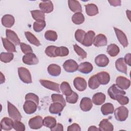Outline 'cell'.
<instances>
[{"label":"cell","mask_w":131,"mask_h":131,"mask_svg":"<svg viewBox=\"0 0 131 131\" xmlns=\"http://www.w3.org/2000/svg\"><path fill=\"white\" fill-rule=\"evenodd\" d=\"M114 112L116 119L119 121H125L128 116V109L123 105L117 107Z\"/></svg>","instance_id":"1"},{"label":"cell","mask_w":131,"mask_h":131,"mask_svg":"<svg viewBox=\"0 0 131 131\" xmlns=\"http://www.w3.org/2000/svg\"><path fill=\"white\" fill-rule=\"evenodd\" d=\"M18 74L20 80L25 83L29 84L32 82L31 75L29 71L26 68L19 67L18 68Z\"/></svg>","instance_id":"2"},{"label":"cell","mask_w":131,"mask_h":131,"mask_svg":"<svg viewBox=\"0 0 131 131\" xmlns=\"http://www.w3.org/2000/svg\"><path fill=\"white\" fill-rule=\"evenodd\" d=\"M8 113L9 117L14 120L20 121L22 118L20 113L15 105L12 104L10 102L7 101Z\"/></svg>","instance_id":"3"},{"label":"cell","mask_w":131,"mask_h":131,"mask_svg":"<svg viewBox=\"0 0 131 131\" xmlns=\"http://www.w3.org/2000/svg\"><path fill=\"white\" fill-rule=\"evenodd\" d=\"M107 94L111 99L116 100V98L117 96L120 95H124L126 93L124 91L118 88L116 84H113L108 89Z\"/></svg>","instance_id":"4"},{"label":"cell","mask_w":131,"mask_h":131,"mask_svg":"<svg viewBox=\"0 0 131 131\" xmlns=\"http://www.w3.org/2000/svg\"><path fill=\"white\" fill-rule=\"evenodd\" d=\"M28 125L30 128L38 129L42 127L43 125V119L40 116H36L31 118L29 122Z\"/></svg>","instance_id":"5"},{"label":"cell","mask_w":131,"mask_h":131,"mask_svg":"<svg viewBox=\"0 0 131 131\" xmlns=\"http://www.w3.org/2000/svg\"><path fill=\"white\" fill-rule=\"evenodd\" d=\"M22 60L24 63L30 66L37 64L39 62L38 58L33 52L25 54L23 56Z\"/></svg>","instance_id":"6"},{"label":"cell","mask_w":131,"mask_h":131,"mask_svg":"<svg viewBox=\"0 0 131 131\" xmlns=\"http://www.w3.org/2000/svg\"><path fill=\"white\" fill-rule=\"evenodd\" d=\"M62 66L65 71L68 73H74L77 71L78 68L77 63L73 59L67 60Z\"/></svg>","instance_id":"7"},{"label":"cell","mask_w":131,"mask_h":131,"mask_svg":"<svg viewBox=\"0 0 131 131\" xmlns=\"http://www.w3.org/2000/svg\"><path fill=\"white\" fill-rule=\"evenodd\" d=\"M39 82L45 88L53 91H55L57 93L60 92L59 90V84L57 83L45 79L39 80Z\"/></svg>","instance_id":"8"},{"label":"cell","mask_w":131,"mask_h":131,"mask_svg":"<svg viewBox=\"0 0 131 131\" xmlns=\"http://www.w3.org/2000/svg\"><path fill=\"white\" fill-rule=\"evenodd\" d=\"M116 84L118 88L122 90H127L130 85V81L125 77L119 76L116 78Z\"/></svg>","instance_id":"9"},{"label":"cell","mask_w":131,"mask_h":131,"mask_svg":"<svg viewBox=\"0 0 131 131\" xmlns=\"http://www.w3.org/2000/svg\"><path fill=\"white\" fill-rule=\"evenodd\" d=\"M38 105L34 101L26 100L23 105V110L27 114H32L37 110Z\"/></svg>","instance_id":"10"},{"label":"cell","mask_w":131,"mask_h":131,"mask_svg":"<svg viewBox=\"0 0 131 131\" xmlns=\"http://www.w3.org/2000/svg\"><path fill=\"white\" fill-rule=\"evenodd\" d=\"M114 30L115 32L117 38L120 43V44L124 47L126 48L128 46V40L127 38V37L126 35L124 34V33L121 31V30L116 28L114 27Z\"/></svg>","instance_id":"11"},{"label":"cell","mask_w":131,"mask_h":131,"mask_svg":"<svg viewBox=\"0 0 131 131\" xmlns=\"http://www.w3.org/2000/svg\"><path fill=\"white\" fill-rule=\"evenodd\" d=\"M73 84L75 89L78 91H84L87 88L86 80L82 77H77L73 81Z\"/></svg>","instance_id":"12"},{"label":"cell","mask_w":131,"mask_h":131,"mask_svg":"<svg viewBox=\"0 0 131 131\" xmlns=\"http://www.w3.org/2000/svg\"><path fill=\"white\" fill-rule=\"evenodd\" d=\"M95 37V33L92 30H90L86 33L84 38L81 43L85 47L91 46L93 44Z\"/></svg>","instance_id":"13"},{"label":"cell","mask_w":131,"mask_h":131,"mask_svg":"<svg viewBox=\"0 0 131 131\" xmlns=\"http://www.w3.org/2000/svg\"><path fill=\"white\" fill-rule=\"evenodd\" d=\"M39 7L44 13H50L54 9L53 4L51 1H42L39 3Z\"/></svg>","instance_id":"14"},{"label":"cell","mask_w":131,"mask_h":131,"mask_svg":"<svg viewBox=\"0 0 131 131\" xmlns=\"http://www.w3.org/2000/svg\"><path fill=\"white\" fill-rule=\"evenodd\" d=\"M93 107V102L89 97H83L80 102V108L83 112L90 111Z\"/></svg>","instance_id":"15"},{"label":"cell","mask_w":131,"mask_h":131,"mask_svg":"<svg viewBox=\"0 0 131 131\" xmlns=\"http://www.w3.org/2000/svg\"><path fill=\"white\" fill-rule=\"evenodd\" d=\"M6 38L15 45H19L20 43V39L16 33L10 29H6Z\"/></svg>","instance_id":"16"},{"label":"cell","mask_w":131,"mask_h":131,"mask_svg":"<svg viewBox=\"0 0 131 131\" xmlns=\"http://www.w3.org/2000/svg\"><path fill=\"white\" fill-rule=\"evenodd\" d=\"M95 62L98 67L103 68L108 65L109 59L105 54H99L95 57Z\"/></svg>","instance_id":"17"},{"label":"cell","mask_w":131,"mask_h":131,"mask_svg":"<svg viewBox=\"0 0 131 131\" xmlns=\"http://www.w3.org/2000/svg\"><path fill=\"white\" fill-rule=\"evenodd\" d=\"M1 130H10L13 128L14 121L8 117H4L1 121Z\"/></svg>","instance_id":"18"},{"label":"cell","mask_w":131,"mask_h":131,"mask_svg":"<svg viewBox=\"0 0 131 131\" xmlns=\"http://www.w3.org/2000/svg\"><path fill=\"white\" fill-rule=\"evenodd\" d=\"M98 80L100 84L106 85L110 81V74L105 71L100 72L96 74Z\"/></svg>","instance_id":"19"},{"label":"cell","mask_w":131,"mask_h":131,"mask_svg":"<svg viewBox=\"0 0 131 131\" xmlns=\"http://www.w3.org/2000/svg\"><path fill=\"white\" fill-rule=\"evenodd\" d=\"M107 38L103 34L97 35L94 39L93 45L97 47L105 46L107 45Z\"/></svg>","instance_id":"20"},{"label":"cell","mask_w":131,"mask_h":131,"mask_svg":"<svg viewBox=\"0 0 131 131\" xmlns=\"http://www.w3.org/2000/svg\"><path fill=\"white\" fill-rule=\"evenodd\" d=\"M15 22L13 16L10 14H5L2 18V24L5 27L9 28L12 27Z\"/></svg>","instance_id":"21"},{"label":"cell","mask_w":131,"mask_h":131,"mask_svg":"<svg viewBox=\"0 0 131 131\" xmlns=\"http://www.w3.org/2000/svg\"><path fill=\"white\" fill-rule=\"evenodd\" d=\"M64 106L59 102H54L51 104L49 111L52 114H59L63 110Z\"/></svg>","instance_id":"22"},{"label":"cell","mask_w":131,"mask_h":131,"mask_svg":"<svg viewBox=\"0 0 131 131\" xmlns=\"http://www.w3.org/2000/svg\"><path fill=\"white\" fill-rule=\"evenodd\" d=\"M93 69V65L89 62H83L78 65V70L82 74H88L91 73Z\"/></svg>","instance_id":"23"},{"label":"cell","mask_w":131,"mask_h":131,"mask_svg":"<svg viewBox=\"0 0 131 131\" xmlns=\"http://www.w3.org/2000/svg\"><path fill=\"white\" fill-rule=\"evenodd\" d=\"M99 129L100 131H113L114 126L107 119H104L100 121L99 124Z\"/></svg>","instance_id":"24"},{"label":"cell","mask_w":131,"mask_h":131,"mask_svg":"<svg viewBox=\"0 0 131 131\" xmlns=\"http://www.w3.org/2000/svg\"><path fill=\"white\" fill-rule=\"evenodd\" d=\"M115 67L118 71L127 74V68L123 58H119L117 59L115 62Z\"/></svg>","instance_id":"25"},{"label":"cell","mask_w":131,"mask_h":131,"mask_svg":"<svg viewBox=\"0 0 131 131\" xmlns=\"http://www.w3.org/2000/svg\"><path fill=\"white\" fill-rule=\"evenodd\" d=\"M105 95L104 93L99 92L95 94L92 97V102L96 105H100L102 104L105 100Z\"/></svg>","instance_id":"26"},{"label":"cell","mask_w":131,"mask_h":131,"mask_svg":"<svg viewBox=\"0 0 131 131\" xmlns=\"http://www.w3.org/2000/svg\"><path fill=\"white\" fill-rule=\"evenodd\" d=\"M84 7L86 14L90 16H95L99 13L98 7L94 4H88L87 5H85Z\"/></svg>","instance_id":"27"},{"label":"cell","mask_w":131,"mask_h":131,"mask_svg":"<svg viewBox=\"0 0 131 131\" xmlns=\"http://www.w3.org/2000/svg\"><path fill=\"white\" fill-rule=\"evenodd\" d=\"M48 73L52 76H58L61 73L60 67L56 64H51L47 68Z\"/></svg>","instance_id":"28"},{"label":"cell","mask_w":131,"mask_h":131,"mask_svg":"<svg viewBox=\"0 0 131 131\" xmlns=\"http://www.w3.org/2000/svg\"><path fill=\"white\" fill-rule=\"evenodd\" d=\"M68 6L69 9L73 12H81L82 7L80 3L77 1H68Z\"/></svg>","instance_id":"29"},{"label":"cell","mask_w":131,"mask_h":131,"mask_svg":"<svg viewBox=\"0 0 131 131\" xmlns=\"http://www.w3.org/2000/svg\"><path fill=\"white\" fill-rule=\"evenodd\" d=\"M2 40L4 48L9 52H16V48L14 44L10 41L7 38L2 37Z\"/></svg>","instance_id":"30"},{"label":"cell","mask_w":131,"mask_h":131,"mask_svg":"<svg viewBox=\"0 0 131 131\" xmlns=\"http://www.w3.org/2000/svg\"><path fill=\"white\" fill-rule=\"evenodd\" d=\"M114 105L112 103H104L101 107V112L102 114L104 116L112 114L114 113Z\"/></svg>","instance_id":"31"},{"label":"cell","mask_w":131,"mask_h":131,"mask_svg":"<svg viewBox=\"0 0 131 131\" xmlns=\"http://www.w3.org/2000/svg\"><path fill=\"white\" fill-rule=\"evenodd\" d=\"M25 34L27 39L30 43L36 47H38L40 46V42L39 41V40L31 32L29 31H26L25 32Z\"/></svg>","instance_id":"32"},{"label":"cell","mask_w":131,"mask_h":131,"mask_svg":"<svg viewBox=\"0 0 131 131\" xmlns=\"http://www.w3.org/2000/svg\"><path fill=\"white\" fill-rule=\"evenodd\" d=\"M106 51L108 54L111 57H115L119 53L120 49L117 45L111 43L107 46Z\"/></svg>","instance_id":"33"},{"label":"cell","mask_w":131,"mask_h":131,"mask_svg":"<svg viewBox=\"0 0 131 131\" xmlns=\"http://www.w3.org/2000/svg\"><path fill=\"white\" fill-rule=\"evenodd\" d=\"M33 18L36 21H40L45 20V13L39 10H31L30 11Z\"/></svg>","instance_id":"34"},{"label":"cell","mask_w":131,"mask_h":131,"mask_svg":"<svg viewBox=\"0 0 131 131\" xmlns=\"http://www.w3.org/2000/svg\"><path fill=\"white\" fill-rule=\"evenodd\" d=\"M56 123V120L53 117L47 116L43 119V125L50 129L54 127Z\"/></svg>","instance_id":"35"},{"label":"cell","mask_w":131,"mask_h":131,"mask_svg":"<svg viewBox=\"0 0 131 131\" xmlns=\"http://www.w3.org/2000/svg\"><path fill=\"white\" fill-rule=\"evenodd\" d=\"M60 88L62 94L66 96L70 95L73 92L69 83L67 81H63L60 84Z\"/></svg>","instance_id":"36"},{"label":"cell","mask_w":131,"mask_h":131,"mask_svg":"<svg viewBox=\"0 0 131 131\" xmlns=\"http://www.w3.org/2000/svg\"><path fill=\"white\" fill-rule=\"evenodd\" d=\"M72 20L76 25H80L84 22V16L81 12H77L72 15Z\"/></svg>","instance_id":"37"},{"label":"cell","mask_w":131,"mask_h":131,"mask_svg":"<svg viewBox=\"0 0 131 131\" xmlns=\"http://www.w3.org/2000/svg\"><path fill=\"white\" fill-rule=\"evenodd\" d=\"M100 83L99 82L97 76L96 75L92 76L88 81V85L89 88L92 90H95L97 89Z\"/></svg>","instance_id":"38"},{"label":"cell","mask_w":131,"mask_h":131,"mask_svg":"<svg viewBox=\"0 0 131 131\" xmlns=\"http://www.w3.org/2000/svg\"><path fill=\"white\" fill-rule=\"evenodd\" d=\"M14 55L10 52H2L0 55L1 61L4 63H8L13 59Z\"/></svg>","instance_id":"39"},{"label":"cell","mask_w":131,"mask_h":131,"mask_svg":"<svg viewBox=\"0 0 131 131\" xmlns=\"http://www.w3.org/2000/svg\"><path fill=\"white\" fill-rule=\"evenodd\" d=\"M45 38L50 41H55L57 39V33L53 30H47L45 33Z\"/></svg>","instance_id":"40"},{"label":"cell","mask_w":131,"mask_h":131,"mask_svg":"<svg viewBox=\"0 0 131 131\" xmlns=\"http://www.w3.org/2000/svg\"><path fill=\"white\" fill-rule=\"evenodd\" d=\"M69 53V51L68 48L63 46L57 47L56 51H55V54L56 55V57H64L67 56Z\"/></svg>","instance_id":"41"},{"label":"cell","mask_w":131,"mask_h":131,"mask_svg":"<svg viewBox=\"0 0 131 131\" xmlns=\"http://www.w3.org/2000/svg\"><path fill=\"white\" fill-rule=\"evenodd\" d=\"M46 25L45 20L40 21H35L33 24V29L36 32H41L43 30Z\"/></svg>","instance_id":"42"},{"label":"cell","mask_w":131,"mask_h":131,"mask_svg":"<svg viewBox=\"0 0 131 131\" xmlns=\"http://www.w3.org/2000/svg\"><path fill=\"white\" fill-rule=\"evenodd\" d=\"M74 50L76 53V54L81 58V59H84L87 56V53L86 52L82 49L81 47H80L79 46H78L77 44H75L73 45Z\"/></svg>","instance_id":"43"},{"label":"cell","mask_w":131,"mask_h":131,"mask_svg":"<svg viewBox=\"0 0 131 131\" xmlns=\"http://www.w3.org/2000/svg\"><path fill=\"white\" fill-rule=\"evenodd\" d=\"M51 99L53 102H59L62 104L64 106L66 105V100L64 99V98H63L62 95L57 94H53L51 95Z\"/></svg>","instance_id":"44"},{"label":"cell","mask_w":131,"mask_h":131,"mask_svg":"<svg viewBox=\"0 0 131 131\" xmlns=\"http://www.w3.org/2000/svg\"><path fill=\"white\" fill-rule=\"evenodd\" d=\"M85 34L86 32L84 30L81 29H78L75 33V38L78 42L81 43L84 38Z\"/></svg>","instance_id":"45"},{"label":"cell","mask_w":131,"mask_h":131,"mask_svg":"<svg viewBox=\"0 0 131 131\" xmlns=\"http://www.w3.org/2000/svg\"><path fill=\"white\" fill-rule=\"evenodd\" d=\"M57 47L55 46H48L45 50L46 54L50 57H56V55L55 54V51Z\"/></svg>","instance_id":"46"},{"label":"cell","mask_w":131,"mask_h":131,"mask_svg":"<svg viewBox=\"0 0 131 131\" xmlns=\"http://www.w3.org/2000/svg\"><path fill=\"white\" fill-rule=\"evenodd\" d=\"M78 95L75 92H72V93L68 96H66V99L67 102L71 104L76 103L78 100Z\"/></svg>","instance_id":"47"},{"label":"cell","mask_w":131,"mask_h":131,"mask_svg":"<svg viewBox=\"0 0 131 131\" xmlns=\"http://www.w3.org/2000/svg\"><path fill=\"white\" fill-rule=\"evenodd\" d=\"M26 100H31L35 102L37 105L39 103V97L37 95L34 93H29L26 95L25 96Z\"/></svg>","instance_id":"48"},{"label":"cell","mask_w":131,"mask_h":131,"mask_svg":"<svg viewBox=\"0 0 131 131\" xmlns=\"http://www.w3.org/2000/svg\"><path fill=\"white\" fill-rule=\"evenodd\" d=\"M116 100H117L118 103L122 105H126L129 102V99L127 96H125L123 95H120L116 97Z\"/></svg>","instance_id":"49"},{"label":"cell","mask_w":131,"mask_h":131,"mask_svg":"<svg viewBox=\"0 0 131 131\" xmlns=\"http://www.w3.org/2000/svg\"><path fill=\"white\" fill-rule=\"evenodd\" d=\"M13 128L16 131H24L26 129L25 125L19 120L14 121Z\"/></svg>","instance_id":"50"},{"label":"cell","mask_w":131,"mask_h":131,"mask_svg":"<svg viewBox=\"0 0 131 131\" xmlns=\"http://www.w3.org/2000/svg\"><path fill=\"white\" fill-rule=\"evenodd\" d=\"M20 47L21 51L25 54L33 52V50L31 46L26 43H25L24 42H20Z\"/></svg>","instance_id":"51"},{"label":"cell","mask_w":131,"mask_h":131,"mask_svg":"<svg viewBox=\"0 0 131 131\" xmlns=\"http://www.w3.org/2000/svg\"><path fill=\"white\" fill-rule=\"evenodd\" d=\"M68 131H80L81 128L80 126L77 123H73L71 125L69 126L67 128Z\"/></svg>","instance_id":"52"},{"label":"cell","mask_w":131,"mask_h":131,"mask_svg":"<svg viewBox=\"0 0 131 131\" xmlns=\"http://www.w3.org/2000/svg\"><path fill=\"white\" fill-rule=\"evenodd\" d=\"M51 131H63V126L62 124L60 123H56L54 127L50 128Z\"/></svg>","instance_id":"53"},{"label":"cell","mask_w":131,"mask_h":131,"mask_svg":"<svg viewBox=\"0 0 131 131\" xmlns=\"http://www.w3.org/2000/svg\"><path fill=\"white\" fill-rule=\"evenodd\" d=\"M108 2L110 3V5L114 6V7H117V6H120L121 5V1L120 0H113V1H108Z\"/></svg>","instance_id":"54"},{"label":"cell","mask_w":131,"mask_h":131,"mask_svg":"<svg viewBox=\"0 0 131 131\" xmlns=\"http://www.w3.org/2000/svg\"><path fill=\"white\" fill-rule=\"evenodd\" d=\"M130 57H131V54L130 53H128L125 55L124 60L126 64H127L129 66H131V61H130Z\"/></svg>","instance_id":"55"},{"label":"cell","mask_w":131,"mask_h":131,"mask_svg":"<svg viewBox=\"0 0 131 131\" xmlns=\"http://www.w3.org/2000/svg\"><path fill=\"white\" fill-rule=\"evenodd\" d=\"M88 130V131H95V130H96V131L99 130L100 131L99 128H97L96 126H91L89 127Z\"/></svg>","instance_id":"56"},{"label":"cell","mask_w":131,"mask_h":131,"mask_svg":"<svg viewBox=\"0 0 131 131\" xmlns=\"http://www.w3.org/2000/svg\"><path fill=\"white\" fill-rule=\"evenodd\" d=\"M1 84H2L4 82H5V76L3 75V73L2 72H1Z\"/></svg>","instance_id":"57"},{"label":"cell","mask_w":131,"mask_h":131,"mask_svg":"<svg viewBox=\"0 0 131 131\" xmlns=\"http://www.w3.org/2000/svg\"><path fill=\"white\" fill-rule=\"evenodd\" d=\"M126 15H127V16L128 17V19H129V20H130V11H129V10H127L126 11Z\"/></svg>","instance_id":"58"}]
</instances>
